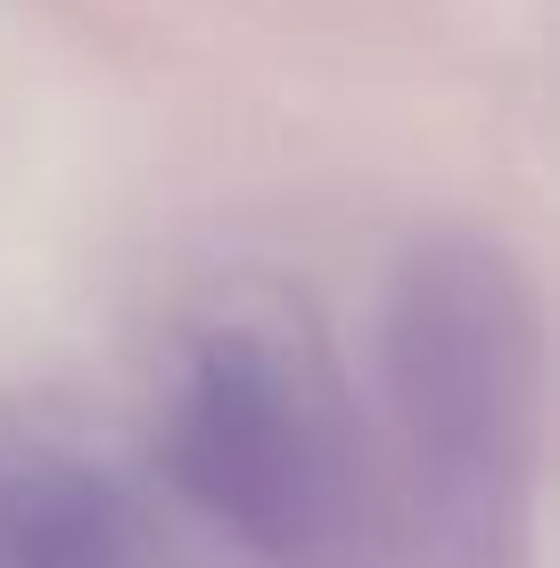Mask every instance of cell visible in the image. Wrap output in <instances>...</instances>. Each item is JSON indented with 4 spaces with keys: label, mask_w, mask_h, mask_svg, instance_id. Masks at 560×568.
<instances>
[{
    "label": "cell",
    "mask_w": 560,
    "mask_h": 568,
    "mask_svg": "<svg viewBox=\"0 0 560 568\" xmlns=\"http://www.w3.org/2000/svg\"><path fill=\"white\" fill-rule=\"evenodd\" d=\"M165 469L182 503L240 552L305 568L346 527V454L330 404L273 329L223 322L173 371Z\"/></svg>",
    "instance_id": "cell-2"
},
{
    "label": "cell",
    "mask_w": 560,
    "mask_h": 568,
    "mask_svg": "<svg viewBox=\"0 0 560 568\" xmlns=\"http://www.w3.org/2000/svg\"><path fill=\"white\" fill-rule=\"evenodd\" d=\"M379 420L413 568H519L544 469V305L478 223L413 231L379 288Z\"/></svg>",
    "instance_id": "cell-1"
},
{
    "label": "cell",
    "mask_w": 560,
    "mask_h": 568,
    "mask_svg": "<svg viewBox=\"0 0 560 568\" xmlns=\"http://www.w3.org/2000/svg\"><path fill=\"white\" fill-rule=\"evenodd\" d=\"M0 568H149L115 469L58 437H0Z\"/></svg>",
    "instance_id": "cell-3"
}]
</instances>
